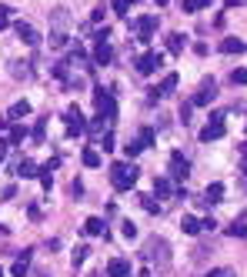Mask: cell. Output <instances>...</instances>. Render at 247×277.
<instances>
[{
  "label": "cell",
  "mask_w": 247,
  "mask_h": 277,
  "mask_svg": "<svg viewBox=\"0 0 247 277\" xmlns=\"http://www.w3.org/2000/svg\"><path fill=\"white\" fill-rule=\"evenodd\" d=\"M30 114V103L27 100H17V103H10V111H7V124L10 120H20V117H27Z\"/></svg>",
  "instance_id": "cell-17"
},
{
  "label": "cell",
  "mask_w": 247,
  "mask_h": 277,
  "mask_svg": "<svg viewBox=\"0 0 247 277\" xmlns=\"http://www.w3.org/2000/svg\"><path fill=\"white\" fill-rule=\"evenodd\" d=\"M157 17L154 14H147V17H137L134 20V30H137V40H140V44H151L154 40V30H157Z\"/></svg>",
  "instance_id": "cell-5"
},
{
  "label": "cell",
  "mask_w": 247,
  "mask_h": 277,
  "mask_svg": "<svg viewBox=\"0 0 247 277\" xmlns=\"http://www.w3.org/2000/svg\"><path fill=\"white\" fill-rule=\"evenodd\" d=\"M187 174H191V160L184 157V154H174V157H170V177L187 181Z\"/></svg>",
  "instance_id": "cell-10"
},
{
  "label": "cell",
  "mask_w": 247,
  "mask_h": 277,
  "mask_svg": "<svg viewBox=\"0 0 247 277\" xmlns=\"http://www.w3.org/2000/svg\"><path fill=\"white\" fill-rule=\"evenodd\" d=\"M10 24V7H0V30Z\"/></svg>",
  "instance_id": "cell-42"
},
{
  "label": "cell",
  "mask_w": 247,
  "mask_h": 277,
  "mask_svg": "<svg viewBox=\"0 0 247 277\" xmlns=\"http://www.w3.org/2000/svg\"><path fill=\"white\" fill-rule=\"evenodd\" d=\"M210 0H181V10H187V14H197V10H204Z\"/></svg>",
  "instance_id": "cell-26"
},
{
  "label": "cell",
  "mask_w": 247,
  "mask_h": 277,
  "mask_svg": "<svg viewBox=\"0 0 247 277\" xmlns=\"http://www.w3.org/2000/svg\"><path fill=\"white\" fill-rule=\"evenodd\" d=\"M184 47H187L184 33H167V50L170 54H184Z\"/></svg>",
  "instance_id": "cell-20"
},
{
  "label": "cell",
  "mask_w": 247,
  "mask_h": 277,
  "mask_svg": "<svg viewBox=\"0 0 247 277\" xmlns=\"http://www.w3.org/2000/svg\"><path fill=\"white\" fill-rule=\"evenodd\" d=\"M140 277H151V274H147V270H144V274H140Z\"/></svg>",
  "instance_id": "cell-50"
},
{
  "label": "cell",
  "mask_w": 247,
  "mask_h": 277,
  "mask_svg": "<svg viewBox=\"0 0 247 277\" xmlns=\"http://www.w3.org/2000/svg\"><path fill=\"white\" fill-rule=\"evenodd\" d=\"M27 277H54L50 270H44V267H37V270H27Z\"/></svg>",
  "instance_id": "cell-44"
},
{
  "label": "cell",
  "mask_w": 247,
  "mask_h": 277,
  "mask_svg": "<svg viewBox=\"0 0 247 277\" xmlns=\"http://www.w3.org/2000/svg\"><path fill=\"white\" fill-rule=\"evenodd\" d=\"M87 257H90V247H87V244H77V247H74V254H70V261H74V270H77L80 264L87 261Z\"/></svg>",
  "instance_id": "cell-23"
},
{
  "label": "cell",
  "mask_w": 247,
  "mask_h": 277,
  "mask_svg": "<svg viewBox=\"0 0 247 277\" xmlns=\"http://www.w3.org/2000/svg\"><path fill=\"white\" fill-rule=\"evenodd\" d=\"M137 177H140V170L134 164H111V184L117 190H130L137 184Z\"/></svg>",
  "instance_id": "cell-2"
},
{
  "label": "cell",
  "mask_w": 247,
  "mask_h": 277,
  "mask_svg": "<svg viewBox=\"0 0 247 277\" xmlns=\"http://www.w3.org/2000/svg\"><path fill=\"white\" fill-rule=\"evenodd\" d=\"M87 127H90V134H107V127H111V120H104V117H94Z\"/></svg>",
  "instance_id": "cell-30"
},
{
  "label": "cell",
  "mask_w": 247,
  "mask_h": 277,
  "mask_svg": "<svg viewBox=\"0 0 247 277\" xmlns=\"http://www.w3.org/2000/svg\"><path fill=\"white\" fill-rule=\"evenodd\" d=\"M111 4H114V14H117V17H127L130 4H137V0H111Z\"/></svg>",
  "instance_id": "cell-32"
},
{
  "label": "cell",
  "mask_w": 247,
  "mask_h": 277,
  "mask_svg": "<svg viewBox=\"0 0 247 277\" xmlns=\"http://www.w3.org/2000/svg\"><path fill=\"white\" fill-rule=\"evenodd\" d=\"M240 154H244V157H247V141H244V144H240Z\"/></svg>",
  "instance_id": "cell-47"
},
{
  "label": "cell",
  "mask_w": 247,
  "mask_h": 277,
  "mask_svg": "<svg viewBox=\"0 0 247 277\" xmlns=\"http://www.w3.org/2000/svg\"><path fill=\"white\" fill-rule=\"evenodd\" d=\"M67 40H70V37H67V30H54V33H50V47L60 50V47H67Z\"/></svg>",
  "instance_id": "cell-27"
},
{
  "label": "cell",
  "mask_w": 247,
  "mask_h": 277,
  "mask_svg": "<svg viewBox=\"0 0 247 277\" xmlns=\"http://www.w3.org/2000/svg\"><path fill=\"white\" fill-rule=\"evenodd\" d=\"M154 4H157V7H164V4H167V0H154Z\"/></svg>",
  "instance_id": "cell-48"
},
{
  "label": "cell",
  "mask_w": 247,
  "mask_h": 277,
  "mask_svg": "<svg viewBox=\"0 0 247 277\" xmlns=\"http://www.w3.org/2000/svg\"><path fill=\"white\" fill-rule=\"evenodd\" d=\"M200 230H217V221L214 217H204V221H200Z\"/></svg>",
  "instance_id": "cell-43"
},
{
  "label": "cell",
  "mask_w": 247,
  "mask_h": 277,
  "mask_svg": "<svg viewBox=\"0 0 247 277\" xmlns=\"http://www.w3.org/2000/svg\"><path fill=\"white\" fill-rule=\"evenodd\" d=\"M244 174H247V157H244Z\"/></svg>",
  "instance_id": "cell-49"
},
{
  "label": "cell",
  "mask_w": 247,
  "mask_h": 277,
  "mask_svg": "<svg viewBox=\"0 0 247 277\" xmlns=\"http://www.w3.org/2000/svg\"><path fill=\"white\" fill-rule=\"evenodd\" d=\"M177 90V74H167V77L160 80V87H157V97H170Z\"/></svg>",
  "instance_id": "cell-19"
},
{
  "label": "cell",
  "mask_w": 247,
  "mask_h": 277,
  "mask_svg": "<svg viewBox=\"0 0 247 277\" xmlns=\"http://www.w3.org/2000/svg\"><path fill=\"white\" fill-rule=\"evenodd\" d=\"M154 194H160V197H170V194H174V184H170L167 177H157V181H154Z\"/></svg>",
  "instance_id": "cell-24"
},
{
  "label": "cell",
  "mask_w": 247,
  "mask_h": 277,
  "mask_svg": "<svg viewBox=\"0 0 247 277\" xmlns=\"http://www.w3.org/2000/svg\"><path fill=\"white\" fill-rule=\"evenodd\" d=\"M204 277H237V270H231V267H214L210 274H204Z\"/></svg>",
  "instance_id": "cell-36"
},
{
  "label": "cell",
  "mask_w": 247,
  "mask_h": 277,
  "mask_svg": "<svg viewBox=\"0 0 247 277\" xmlns=\"http://www.w3.org/2000/svg\"><path fill=\"white\" fill-rule=\"evenodd\" d=\"M160 67H164V54H160V50H147V54L137 57V74H144V77H151Z\"/></svg>",
  "instance_id": "cell-4"
},
{
  "label": "cell",
  "mask_w": 247,
  "mask_h": 277,
  "mask_svg": "<svg viewBox=\"0 0 247 277\" xmlns=\"http://www.w3.org/2000/svg\"><path fill=\"white\" fill-rule=\"evenodd\" d=\"M181 120H184V124L191 120V103H181Z\"/></svg>",
  "instance_id": "cell-45"
},
{
  "label": "cell",
  "mask_w": 247,
  "mask_h": 277,
  "mask_svg": "<svg viewBox=\"0 0 247 277\" xmlns=\"http://www.w3.org/2000/svg\"><path fill=\"white\" fill-rule=\"evenodd\" d=\"M244 50H247V44L237 40V37H224L221 40V54H244Z\"/></svg>",
  "instance_id": "cell-14"
},
{
  "label": "cell",
  "mask_w": 247,
  "mask_h": 277,
  "mask_svg": "<svg viewBox=\"0 0 247 277\" xmlns=\"http://www.w3.org/2000/svg\"><path fill=\"white\" fill-rule=\"evenodd\" d=\"M30 257H33L30 247L20 251V254H17V261H14V267H10V274H14V277H27V270H30Z\"/></svg>",
  "instance_id": "cell-11"
},
{
  "label": "cell",
  "mask_w": 247,
  "mask_h": 277,
  "mask_svg": "<svg viewBox=\"0 0 247 277\" xmlns=\"http://www.w3.org/2000/svg\"><path fill=\"white\" fill-rule=\"evenodd\" d=\"M221 137H224V117H221V114H214V117H210V124L200 130V144L221 141Z\"/></svg>",
  "instance_id": "cell-9"
},
{
  "label": "cell",
  "mask_w": 247,
  "mask_h": 277,
  "mask_svg": "<svg viewBox=\"0 0 247 277\" xmlns=\"http://www.w3.org/2000/svg\"><path fill=\"white\" fill-rule=\"evenodd\" d=\"M24 137H27V127L14 124V127H10V137H7V141H10V147H14V144H20V141H24Z\"/></svg>",
  "instance_id": "cell-31"
},
{
  "label": "cell",
  "mask_w": 247,
  "mask_h": 277,
  "mask_svg": "<svg viewBox=\"0 0 247 277\" xmlns=\"http://www.w3.org/2000/svg\"><path fill=\"white\" fill-rule=\"evenodd\" d=\"M30 63H27V60H10V77H17V80H27V77H30Z\"/></svg>",
  "instance_id": "cell-15"
},
{
  "label": "cell",
  "mask_w": 247,
  "mask_h": 277,
  "mask_svg": "<svg viewBox=\"0 0 247 277\" xmlns=\"http://www.w3.org/2000/svg\"><path fill=\"white\" fill-rule=\"evenodd\" d=\"M227 237H247V224H231V227H227Z\"/></svg>",
  "instance_id": "cell-34"
},
{
  "label": "cell",
  "mask_w": 247,
  "mask_h": 277,
  "mask_svg": "<svg viewBox=\"0 0 247 277\" xmlns=\"http://www.w3.org/2000/svg\"><path fill=\"white\" fill-rule=\"evenodd\" d=\"M140 204H144V211H147V214H160V200H154V197H147V194H144Z\"/></svg>",
  "instance_id": "cell-33"
},
{
  "label": "cell",
  "mask_w": 247,
  "mask_h": 277,
  "mask_svg": "<svg viewBox=\"0 0 247 277\" xmlns=\"http://www.w3.org/2000/svg\"><path fill=\"white\" fill-rule=\"evenodd\" d=\"M207 204H217V200H224V184L221 181H214V184H207Z\"/></svg>",
  "instance_id": "cell-22"
},
{
  "label": "cell",
  "mask_w": 247,
  "mask_h": 277,
  "mask_svg": "<svg viewBox=\"0 0 247 277\" xmlns=\"http://www.w3.org/2000/svg\"><path fill=\"white\" fill-rule=\"evenodd\" d=\"M0 277H4V267H0Z\"/></svg>",
  "instance_id": "cell-51"
},
{
  "label": "cell",
  "mask_w": 247,
  "mask_h": 277,
  "mask_svg": "<svg viewBox=\"0 0 247 277\" xmlns=\"http://www.w3.org/2000/svg\"><path fill=\"white\" fill-rule=\"evenodd\" d=\"M107 277H130V264L120 261V257H114V261L107 264Z\"/></svg>",
  "instance_id": "cell-13"
},
{
  "label": "cell",
  "mask_w": 247,
  "mask_h": 277,
  "mask_svg": "<svg viewBox=\"0 0 247 277\" xmlns=\"http://www.w3.org/2000/svg\"><path fill=\"white\" fill-rule=\"evenodd\" d=\"M50 20H54V27H57V30H64V27L70 24V14H67L64 7H57L54 14H50Z\"/></svg>",
  "instance_id": "cell-25"
},
{
  "label": "cell",
  "mask_w": 247,
  "mask_h": 277,
  "mask_svg": "<svg viewBox=\"0 0 247 277\" xmlns=\"http://www.w3.org/2000/svg\"><path fill=\"white\" fill-rule=\"evenodd\" d=\"M94 103H97V117H104V120L117 117V100H114L111 90H94Z\"/></svg>",
  "instance_id": "cell-3"
},
{
  "label": "cell",
  "mask_w": 247,
  "mask_h": 277,
  "mask_svg": "<svg viewBox=\"0 0 247 277\" xmlns=\"http://www.w3.org/2000/svg\"><path fill=\"white\" fill-rule=\"evenodd\" d=\"M231 84H240V87H247V67H240V71L231 74Z\"/></svg>",
  "instance_id": "cell-35"
},
{
  "label": "cell",
  "mask_w": 247,
  "mask_h": 277,
  "mask_svg": "<svg viewBox=\"0 0 247 277\" xmlns=\"http://www.w3.org/2000/svg\"><path fill=\"white\" fill-rule=\"evenodd\" d=\"M17 197V187L14 184H10V187H4V200H14Z\"/></svg>",
  "instance_id": "cell-46"
},
{
  "label": "cell",
  "mask_w": 247,
  "mask_h": 277,
  "mask_svg": "<svg viewBox=\"0 0 247 277\" xmlns=\"http://www.w3.org/2000/svg\"><path fill=\"white\" fill-rule=\"evenodd\" d=\"M140 257H144V261H151V264L157 261L160 267H167V264H170V244H167L164 237H157V234H154V237H147Z\"/></svg>",
  "instance_id": "cell-1"
},
{
  "label": "cell",
  "mask_w": 247,
  "mask_h": 277,
  "mask_svg": "<svg viewBox=\"0 0 247 277\" xmlns=\"http://www.w3.org/2000/svg\"><path fill=\"white\" fill-rule=\"evenodd\" d=\"M144 147H140V141H134V144H127V147H124V154H127V160H134L137 154H140Z\"/></svg>",
  "instance_id": "cell-38"
},
{
  "label": "cell",
  "mask_w": 247,
  "mask_h": 277,
  "mask_svg": "<svg viewBox=\"0 0 247 277\" xmlns=\"http://www.w3.org/2000/svg\"><path fill=\"white\" fill-rule=\"evenodd\" d=\"M14 30H17V37L24 40L27 47H37V44H40V30H37L33 24H27V20H17Z\"/></svg>",
  "instance_id": "cell-8"
},
{
  "label": "cell",
  "mask_w": 247,
  "mask_h": 277,
  "mask_svg": "<svg viewBox=\"0 0 247 277\" xmlns=\"http://www.w3.org/2000/svg\"><path fill=\"white\" fill-rule=\"evenodd\" d=\"M90 277H100V274H90Z\"/></svg>",
  "instance_id": "cell-52"
},
{
  "label": "cell",
  "mask_w": 247,
  "mask_h": 277,
  "mask_svg": "<svg viewBox=\"0 0 247 277\" xmlns=\"http://www.w3.org/2000/svg\"><path fill=\"white\" fill-rule=\"evenodd\" d=\"M120 234H124V237L130 240V237H137V227H134V224L127 221V224H124V227H120Z\"/></svg>",
  "instance_id": "cell-40"
},
{
  "label": "cell",
  "mask_w": 247,
  "mask_h": 277,
  "mask_svg": "<svg viewBox=\"0 0 247 277\" xmlns=\"http://www.w3.org/2000/svg\"><path fill=\"white\" fill-rule=\"evenodd\" d=\"M67 63H70V60H60V63H54V77L67 80V71H70V67H67Z\"/></svg>",
  "instance_id": "cell-37"
},
{
  "label": "cell",
  "mask_w": 247,
  "mask_h": 277,
  "mask_svg": "<svg viewBox=\"0 0 247 277\" xmlns=\"http://www.w3.org/2000/svg\"><path fill=\"white\" fill-rule=\"evenodd\" d=\"M100 147H104V151H114V134H111V130L100 137Z\"/></svg>",
  "instance_id": "cell-41"
},
{
  "label": "cell",
  "mask_w": 247,
  "mask_h": 277,
  "mask_svg": "<svg viewBox=\"0 0 247 277\" xmlns=\"http://www.w3.org/2000/svg\"><path fill=\"white\" fill-rule=\"evenodd\" d=\"M64 124H67V137H80L87 130V120H84V114H80L77 107H70V111L64 114Z\"/></svg>",
  "instance_id": "cell-7"
},
{
  "label": "cell",
  "mask_w": 247,
  "mask_h": 277,
  "mask_svg": "<svg viewBox=\"0 0 247 277\" xmlns=\"http://www.w3.org/2000/svg\"><path fill=\"white\" fill-rule=\"evenodd\" d=\"M80 160H84V167H100V154H97V151H90V147H87L84 154H80Z\"/></svg>",
  "instance_id": "cell-28"
},
{
  "label": "cell",
  "mask_w": 247,
  "mask_h": 277,
  "mask_svg": "<svg viewBox=\"0 0 247 277\" xmlns=\"http://www.w3.org/2000/svg\"><path fill=\"white\" fill-rule=\"evenodd\" d=\"M111 60H114L111 44H107V40H104V44H97V50H94V63H104V67H107Z\"/></svg>",
  "instance_id": "cell-18"
},
{
  "label": "cell",
  "mask_w": 247,
  "mask_h": 277,
  "mask_svg": "<svg viewBox=\"0 0 247 277\" xmlns=\"http://www.w3.org/2000/svg\"><path fill=\"white\" fill-rule=\"evenodd\" d=\"M181 230L194 237V234H200V221H197V217H191V214H184L181 217Z\"/></svg>",
  "instance_id": "cell-21"
},
{
  "label": "cell",
  "mask_w": 247,
  "mask_h": 277,
  "mask_svg": "<svg viewBox=\"0 0 247 277\" xmlns=\"http://www.w3.org/2000/svg\"><path fill=\"white\" fill-rule=\"evenodd\" d=\"M214 100H217V84L214 80H204L200 90L191 97V107H207V103H214Z\"/></svg>",
  "instance_id": "cell-6"
},
{
  "label": "cell",
  "mask_w": 247,
  "mask_h": 277,
  "mask_svg": "<svg viewBox=\"0 0 247 277\" xmlns=\"http://www.w3.org/2000/svg\"><path fill=\"white\" fill-rule=\"evenodd\" d=\"M37 170H40V167L37 164H33V160H17V167H14V174L17 177H37Z\"/></svg>",
  "instance_id": "cell-16"
},
{
  "label": "cell",
  "mask_w": 247,
  "mask_h": 277,
  "mask_svg": "<svg viewBox=\"0 0 247 277\" xmlns=\"http://www.w3.org/2000/svg\"><path fill=\"white\" fill-rule=\"evenodd\" d=\"M151 141H154V130H151V127H144V130H140V147H151Z\"/></svg>",
  "instance_id": "cell-39"
},
{
  "label": "cell",
  "mask_w": 247,
  "mask_h": 277,
  "mask_svg": "<svg viewBox=\"0 0 247 277\" xmlns=\"http://www.w3.org/2000/svg\"><path fill=\"white\" fill-rule=\"evenodd\" d=\"M44 137H47V117H40L37 124H33V141L44 144Z\"/></svg>",
  "instance_id": "cell-29"
},
{
  "label": "cell",
  "mask_w": 247,
  "mask_h": 277,
  "mask_svg": "<svg viewBox=\"0 0 247 277\" xmlns=\"http://www.w3.org/2000/svg\"><path fill=\"white\" fill-rule=\"evenodd\" d=\"M84 234H90V237H107V224L100 221V217H87V221H84Z\"/></svg>",
  "instance_id": "cell-12"
}]
</instances>
